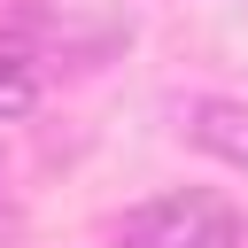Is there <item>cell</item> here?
I'll list each match as a JSON object with an SVG mask.
<instances>
[{"label": "cell", "mask_w": 248, "mask_h": 248, "mask_svg": "<svg viewBox=\"0 0 248 248\" xmlns=\"http://www.w3.org/2000/svg\"><path fill=\"white\" fill-rule=\"evenodd\" d=\"M116 248H240V209L209 186H178L140 202L116 225Z\"/></svg>", "instance_id": "1"}, {"label": "cell", "mask_w": 248, "mask_h": 248, "mask_svg": "<svg viewBox=\"0 0 248 248\" xmlns=\"http://www.w3.org/2000/svg\"><path fill=\"white\" fill-rule=\"evenodd\" d=\"M186 140H194L202 155H217V163L248 170V101H225V93L194 101V108H186Z\"/></svg>", "instance_id": "2"}, {"label": "cell", "mask_w": 248, "mask_h": 248, "mask_svg": "<svg viewBox=\"0 0 248 248\" xmlns=\"http://www.w3.org/2000/svg\"><path fill=\"white\" fill-rule=\"evenodd\" d=\"M39 108V78L23 70V62H0V124H16V116H31Z\"/></svg>", "instance_id": "3"}]
</instances>
